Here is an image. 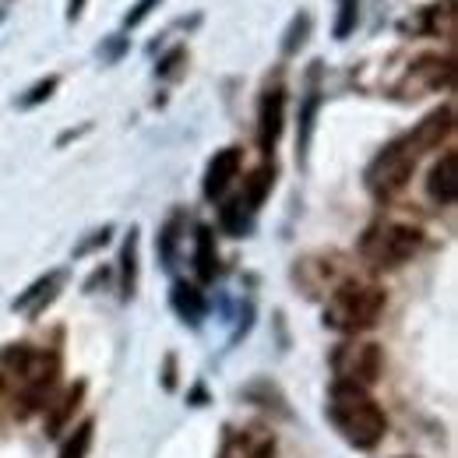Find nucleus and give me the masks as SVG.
I'll return each mask as SVG.
<instances>
[{
  "instance_id": "f257e3e1",
  "label": "nucleus",
  "mask_w": 458,
  "mask_h": 458,
  "mask_svg": "<svg viewBox=\"0 0 458 458\" xmlns=\"http://www.w3.org/2000/svg\"><path fill=\"white\" fill-rule=\"evenodd\" d=\"M328 420L352 448H377L388 434V416L367 388L335 381L328 392Z\"/></svg>"
},
{
  "instance_id": "f03ea898",
  "label": "nucleus",
  "mask_w": 458,
  "mask_h": 458,
  "mask_svg": "<svg viewBox=\"0 0 458 458\" xmlns=\"http://www.w3.org/2000/svg\"><path fill=\"white\" fill-rule=\"evenodd\" d=\"M385 307H388V296L377 283L345 279L332 289V296L325 303V325L339 335H360L381 321Z\"/></svg>"
},
{
  "instance_id": "7ed1b4c3",
  "label": "nucleus",
  "mask_w": 458,
  "mask_h": 458,
  "mask_svg": "<svg viewBox=\"0 0 458 458\" xmlns=\"http://www.w3.org/2000/svg\"><path fill=\"white\" fill-rule=\"evenodd\" d=\"M423 247V229L402 219H377L363 229L356 250L360 258L374 268V272H392L402 268L405 261H412Z\"/></svg>"
},
{
  "instance_id": "20e7f679",
  "label": "nucleus",
  "mask_w": 458,
  "mask_h": 458,
  "mask_svg": "<svg viewBox=\"0 0 458 458\" xmlns=\"http://www.w3.org/2000/svg\"><path fill=\"white\" fill-rule=\"evenodd\" d=\"M416 163H420V152L412 148V141L405 134L395 138V141H388L370 159V166L363 170V183H367L370 198L381 201V205H388L392 198H399L402 191L409 187L412 173H416Z\"/></svg>"
},
{
  "instance_id": "39448f33",
  "label": "nucleus",
  "mask_w": 458,
  "mask_h": 458,
  "mask_svg": "<svg viewBox=\"0 0 458 458\" xmlns=\"http://www.w3.org/2000/svg\"><path fill=\"white\" fill-rule=\"evenodd\" d=\"M332 370H335V381L343 385H356V388H370L381 370H385V352L377 343H343L332 352Z\"/></svg>"
},
{
  "instance_id": "423d86ee",
  "label": "nucleus",
  "mask_w": 458,
  "mask_h": 458,
  "mask_svg": "<svg viewBox=\"0 0 458 458\" xmlns=\"http://www.w3.org/2000/svg\"><path fill=\"white\" fill-rule=\"evenodd\" d=\"M455 0H434L416 7L409 18L399 21L402 36H416V39H452L455 36Z\"/></svg>"
},
{
  "instance_id": "0eeeda50",
  "label": "nucleus",
  "mask_w": 458,
  "mask_h": 458,
  "mask_svg": "<svg viewBox=\"0 0 458 458\" xmlns=\"http://www.w3.org/2000/svg\"><path fill=\"white\" fill-rule=\"evenodd\" d=\"M455 85V57L452 54H427L420 57L409 74H405V89H412L409 96H427V92H441Z\"/></svg>"
},
{
  "instance_id": "6e6552de",
  "label": "nucleus",
  "mask_w": 458,
  "mask_h": 458,
  "mask_svg": "<svg viewBox=\"0 0 458 458\" xmlns=\"http://www.w3.org/2000/svg\"><path fill=\"white\" fill-rule=\"evenodd\" d=\"M283 127H286V89L283 85H272L261 92L258 99V148L261 152H276L279 138H283Z\"/></svg>"
},
{
  "instance_id": "1a4fd4ad",
  "label": "nucleus",
  "mask_w": 458,
  "mask_h": 458,
  "mask_svg": "<svg viewBox=\"0 0 458 458\" xmlns=\"http://www.w3.org/2000/svg\"><path fill=\"white\" fill-rule=\"evenodd\" d=\"M219 458H276V434L261 423L233 427L219 448Z\"/></svg>"
},
{
  "instance_id": "9d476101",
  "label": "nucleus",
  "mask_w": 458,
  "mask_h": 458,
  "mask_svg": "<svg viewBox=\"0 0 458 458\" xmlns=\"http://www.w3.org/2000/svg\"><path fill=\"white\" fill-rule=\"evenodd\" d=\"M452 131H455V106L452 103H445V106H437L434 114H427L405 138L412 141V148L423 156V152H437L448 138H452Z\"/></svg>"
},
{
  "instance_id": "9b49d317",
  "label": "nucleus",
  "mask_w": 458,
  "mask_h": 458,
  "mask_svg": "<svg viewBox=\"0 0 458 458\" xmlns=\"http://www.w3.org/2000/svg\"><path fill=\"white\" fill-rule=\"evenodd\" d=\"M240 166H243V148L229 145L223 152H216L208 159V170H205V180H201V191L208 201H219L229 191V183L240 176Z\"/></svg>"
},
{
  "instance_id": "f8f14e48",
  "label": "nucleus",
  "mask_w": 458,
  "mask_h": 458,
  "mask_svg": "<svg viewBox=\"0 0 458 458\" xmlns=\"http://www.w3.org/2000/svg\"><path fill=\"white\" fill-rule=\"evenodd\" d=\"M427 194H430V201L434 205H455L458 198V152L455 148H448L434 166L427 173Z\"/></svg>"
},
{
  "instance_id": "ddd939ff",
  "label": "nucleus",
  "mask_w": 458,
  "mask_h": 458,
  "mask_svg": "<svg viewBox=\"0 0 458 458\" xmlns=\"http://www.w3.org/2000/svg\"><path fill=\"white\" fill-rule=\"evenodd\" d=\"M194 272L201 283H212L219 272V250H216V233L208 226L194 229Z\"/></svg>"
},
{
  "instance_id": "4468645a",
  "label": "nucleus",
  "mask_w": 458,
  "mask_h": 458,
  "mask_svg": "<svg viewBox=\"0 0 458 458\" xmlns=\"http://www.w3.org/2000/svg\"><path fill=\"white\" fill-rule=\"evenodd\" d=\"M170 303L173 310L183 318V321H191V325H198L201 318H205V293L194 286V283H173L170 289Z\"/></svg>"
},
{
  "instance_id": "2eb2a0df",
  "label": "nucleus",
  "mask_w": 458,
  "mask_h": 458,
  "mask_svg": "<svg viewBox=\"0 0 458 458\" xmlns=\"http://www.w3.org/2000/svg\"><path fill=\"white\" fill-rule=\"evenodd\" d=\"M272 187H276V166H258V170L243 180V194H240L243 208L254 216V212L261 208V201L268 198V191H272Z\"/></svg>"
},
{
  "instance_id": "dca6fc26",
  "label": "nucleus",
  "mask_w": 458,
  "mask_h": 458,
  "mask_svg": "<svg viewBox=\"0 0 458 458\" xmlns=\"http://www.w3.org/2000/svg\"><path fill=\"white\" fill-rule=\"evenodd\" d=\"M134 286H138V229H131L123 247H120V293H123V300L134 296Z\"/></svg>"
},
{
  "instance_id": "f3484780",
  "label": "nucleus",
  "mask_w": 458,
  "mask_h": 458,
  "mask_svg": "<svg viewBox=\"0 0 458 458\" xmlns=\"http://www.w3.org/2000/svg\"><path fill=\"white\" fill-rule=\"evenodd\" d=\"M318 106H321V92L310 89V96H307L303 106H300V134H296V159H300V163H307V148H310V134H314Z\"/></svg>"
},
{
  "instance_id": "a211bd4d",
  "label": "nucleus",
  "mask_w": 458,
  "mask_h": 458,
  "mask_svg": "<svg viewBox=\"0 0 458 458\" xmlns=\"http://www.w3.org/2000/svg\"><path fill=\"white\" fill-rule=\"evenodd\" d=\"M219 223H223V229H226L229 236H247V229H250V212L243 208V201H240V198H233V201L223 205Z\"/></svg>"
},
{
  "instance_id": "6ab92c4d",
  "label": "nucleus",
  "mask_w": 458,
  "mask_h": 458,
  "mask_svg": "<svg viewBox=\"0 0 458 458\" xmlns=\"http://www.w3.org/2000/svg\"><path fill=\"white\" fill-rule=\"evenodd\" d=\"M360 21V0H339V14H335V39H349L356 32Z\"/></svg>"
},
{
  "instance_id": "aec40b11",
  "label": "nucleus",
  "mask_w": 458,
  "mask_h": 458,
  "mask_svg": "<svg viewBox=\"0 0 458 458\" xmlns=\"http://www.w3.org/2000/svg\"><path fill=\"white\" fill-rule=\"evenodd\" d=\"M307 32H310V14H296L286 32V43H283V54H286V57H293V54L307 43Z\"/></svg>"
},
{
  "instance_id": "412c9836",
  "label": "nucleus",
  "mask_w": 458,
  "mask_h": 458,
  "mask_svg": "<svg viewBox=\"0 0 458 458\" xmlns=\"http://www.w3.org/2000/svg\"><path fill=\"white\" fill-rule=\"evenodd\" d=\"M89 445H92V420H85V423L74 430V437L64 445V455L60 458H85Z\"/></svg>"
},
{
  "instance_id": "4be33fe9",
  "label": "nucleus",
  "mask_w": 458,
  "mask_h": 458,
  "mask_svg": "<svg viewBox=\"0 0 458 458\" xmlns=\"http://www.w3.org/2000/svg\"><path fill=\"white\" fill-rule=\"evenodd\" d=\"M81 395H85V385H74L71 392H67V399H64V405H60V412L50 420V434H57V430H64V423H67V416H71V409H78V402H81Z\"/></svg>"
},
{
  "instance_id": "5701e85b",
  "label": "nucleus",
  "mask_w": 458,
  "mask_h": 458,
  "mask_svg": "<svg viewBox=\"0 0 458 458\" xmlns=\"http://www.w3.org/2000/svg\"><path fill=\"white\" fill-rule=\"evenodd\" d=\"M183 64H187V47H173L170 54L159 60L156 74H159V78H176V74L183 71Z\"/></svg>"
},
{
  "instance_id": "b1692460",
  "label": "nucleus",
  "mask_w": 458,
  "mask_h": 458,
  "mask_svg": "<svg viewBox=\"0 0 458 458\" xmlns=\"http://www.w3.org/2000/svg\"><path fill=\"white\" fill-rule=\"evenodd\" d=\"M159 4H163V0H138V4H134V7L127 11L123 25H127V29H138V25H141V21H145V18H148V14H152V11L159 7Z\"/></svg>"
},
{
  "instance_id": "393cba45",
  "label": "nucleus",
  "mask_w": 458,
  "mask_h": 458,
  "mask_svg": "<svg viewBox=\"0 0 458 458\" xmlns=\"http://www.w3.org/2000/svg\"><path fill=\"white\" fill-rule=\"evenodd\" d=\"M54 89H57V78H47V81H39V85H32V92L21 99V106H36V103H43V99H50L54 96Z\"/></svg>"
},
{
  "instance_id": "a878e982",
  "label": "nucleus",
  "mask_w": 458,
  "mask_h": 458,
  "mask_svg": "<svg viewBox=\"0 0 458 458\" xmlns=\"http://www.w3.org/2000/svg\"><path fill=\"white\" fill-rule=\"evenodd\" d=\"M85 11V0H67V21H78Z\"/></svg>"
},
{
  "instance_id": "bb28decb",
  "label": "nucleus",
  "mask_w": 458,
  "mask_h": 458,
  "mask_svg": "<svg viewBox=\"0 0 458 458\" xmlns=\"http://www.w3.org/2000/svg\"><path fill=\"white\" fill-rule=\"evenodd\" d=\"M173 370H176V360H173V356H166V367H163V385H166V388H173V385H176Z\"/></svg>"
}]
</instances>
